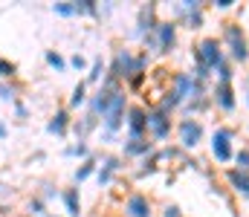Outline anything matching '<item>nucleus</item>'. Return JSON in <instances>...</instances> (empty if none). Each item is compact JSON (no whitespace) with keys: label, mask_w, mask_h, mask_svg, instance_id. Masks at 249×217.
<instances>
[{"label":"nucleus","mask_w":249,"mask_h":217,"mask_svg":"<svg viewBox=\"0 0 249 217\" xmlns=\"http://www.w3.org/2000/svg\"><path fill=\"white\" fill-rule=\"evenodd\" d=\"M148 58L145 55H130L127 50H119L116 58H113V67H110V78H130V81H139L142 72H145Z\"/></svg>","instance_id":"obj_1"},{"label":"nucleus","mask_w":249,"mask_h":217,"mask_svg":"<svg viewBox=\"0 0 249 217\" xmlns=\"http://www.w3.org/2000/svg\"><path fill=\"white\" fill-rule=\"evenodd\" d=\"M194 58H197V70H220L226 64L223 58V47L217 44V38H203L197 47H194Z\"/></svg>","instance_id":"obj_2"},{"label":"nucleus","mask_w":249,"mask_h":217,"mask_svg":"<svg viewBox=\"0 0 249 217\" xmlns=\"http://www.w3.org/2000/svg\"><path fill=\"white\" fill-rule=\"evenodd\" d=\"M124 125V90H113L105 113H102V128H105V139H110L119 128Z\"/></svg>","instance_id":"obj_3"},{"label":"nucleus","mask_w":249,"mask_h":217,"mask_svg":"<svg viewBox=\"0 0 249 217\" xmlns=\"http://www.w3.org/2000/svg\"><path fill=\"white\" fill-rule=\"evenodd\" d=\"M154 44V50L157 52H171L174 50V44H177V23L174 20H162V23H157V29L145 38V44Z\"/></svg>","instance_id":"obj_4"},{"label":"nucleus","mask_w":249,"mask_h":217,"mask_svg":"<svg viewBox=\"0 0 249 217\" xmlns=\"http://www.w3.org/2000/svg\"><path fill=\"white\" fill-rule=\"evenodd\" d=\"M235 134L229 131V128H217L214 134H212V153H214V159L217 162H229L232 156H235Z\"/></svg>","instance_id":"obj_5"},{"label":"nucleus","mask_w":249,"mask_h":217,"mask_svg":"<svg viewBox=\"0 0 249 217\" xmlns=\"http://www.w3.org/2000/svg\"><path fill=\"white\" fill-rule=\"evenodd\" d=\"M226 44L232 50V58L235 61H247L249 58V44H247V35L241 32L238 23H226Z\"/></svg>","instance_id":"obj_6"},{"label":"nucleus","mask_w":249,"mask_h":217,"mask_svg":"<svg viewBox=\"0 0 249 217\" xmlns=\"http://www.w3.org/2000/svg\"><path fill=\"white\" fill-rule=\"evenodd\" d=\"M124 122H127V136L130 139H145V134H148V113H145V107H130Z\"/></svg>","instance_id":"obj_7"},{"label":"nucleus","mask_w":249,"mask_h":217,"mask_svg":"<svg viewBox=\"0 0 249 217\" xmlns=\"http://www.w3.org/2000/svg\"><path fill=\"white\" fill-rule=\"evenodd\" d=\"M203 139V125L197 119H183L180 122V145L183 148H197Z\"/></svg>","instance_id":"obj_8"},{"label":"nucleus","mask_w":249,"mask_h":217,"mask_svg":"<svg viewBox=\"0 0 249 217\" xmlns=\"http://www.w3.org/2000/svg\"><path fill=\"white\" fill-rule=\"evenodd\" d=\"M148 131H151L154 139H168V134H171V116L162 113V110L148 113Z\"/></svg>","instance_id":"obj_9"},{"label":"nucleus","mask_w":249,"mask_h":217,"mask_svg":"<svg viewBox=\"0 0 249 217\" xmlns=\"http://www.w3.org/2000/svg\"><path fill=\"white\" fill-rule=\"evenodd\" d=\"M53 12L61 17H78V15H96V3H53Z\"/></svg>","instance_id":"obj_10"},{"label":"nucleus","mask_w":249,"mask_h":217,"mask_svg":"<svg viewBox=\"0 0 249 217\" xmlns=\"http://www.w3.org/2000/svg\"><path fill=\"white\" fill-rule=\"evenodd\" d=\"M214 104L220 110H235V90H232V81H217L214 87Z\"/></svg>","instance_id":"obj_11"},{"label":"nucleus","mask_w":249,"mask_h":217,"mask_svg":"<svg viewBox=\"0 0 249 217\" xmlns=\"http://www.w3.org/2000/svg\"><path fill=\"white\" fill-rule=\"evenodd\" d=\"M174 15L188 17L191 29H197V26L203 23V9H200V3H194V0H183V3H177V6H174Z\"/></svg>","instance_id":"obj_12"},{"label":"nucleus","mask_w":249,"mask_h":217,"mask_svg":"<svg viewBox=\"0 0 249 217\" xmlns=\"http://www.w3.org/2000/svg\"><path fill=\"white\" fill-rule=\"evenodd\" d=\"M124 215L127 217H151V203H148V197H145V194H133V197H127V203H124Z\"/></svg>","instance_id":"obj_13"},{"label":"nucleus","mask_w":249,"mask_h":217,"mask_svg":"<svg viewBox=\"0 0 249 217\" xmlns=\"http://www.w3.org/2000/svg\"><path fill=\"white\" fill-rule=\"evenodd\" d=\"M157 29V20H154V6H145L139 12V23H136V38H148L151 32Z\"/></svg>","instance_id":"obj_14"},{"label":"nucleus","mask_w":249,"mask_h":217,"mask_svg":"<svg viewBox=\"0 0 249 217\" xmlns=\"http://www.w3.org/2000/svg\"><path fill=\"white\" fill-rule=\"evenodd\" d=\"M229 183H232V188L238 191V194H244L249 197V171H229Z\"/></svg>","instance_id":"obj_15"},{"label":"nucleus","mask_w":249,"mask_h":217,"mask_svg":"<svg viewBox=\"0 0 249 217\" xmlns=\"http://www.w3.org/2000/svg\"><path fill=\"white\" fill-rule=\"evenodd\" d=\"M67 128H70V116H67V110H58V113L50 119V125H47V131L55 134V136H64Z\"/></svg>","instance_id":"obj_16"},{"label":"nucleus","mask_w":249,"mask_h":217,"mask_svg":"<svg viewBox=\"0 0 249 217\" xmlns=\"http://www.w3.org/2000/svg\"><path fill=\"white\" fill-rule=\"evenodd\" d=\"M64 206H67V215H70V217H78V215H81L78 188H67V191H64Z\"/></svg>","instance_id":"obj_17"},{"label":"nucleus","mask_w":249,"mask_h":217,"mask_svg":"<svg viewBox=\"0 0 249 217\" xmlns=\"http://www.w3.org/2000/svg\"><path fill=\"white\" fill-rule=\"evenodd\" d=\"M119 171V159H105V165L99 168V183L102 185H107L110 180H113V174Z\"/></svg>","instance_id":"obj_18"},{"label":"nucleus","mask_w":249,"mask_h":217,"mask_svg":"<svg viewBox=\"0 0 249 217\" xmlns=\"http://www.w3.org/2000/svg\"><path fill=\"white\" fill-rule=\"evenodd\" d=\"M148 150H151V142H145V139H127V145H124V156H142Z\"/></svg>","instance_id":"obj_19"},{"label":"nucleus","mask_w":249,"mask_h":217,"mask_svg":"<svg viewBox=\"0 0 249 217\" xmlns=\"http://www.w3.org/2000/svg\"><path fill=\"white\" fill-rule=\"evenodd\" d=\"M87 101V84H78L75 90H72V99H70V107H78V104H84Z\"/></svg>","instance_id":"obj_20"},{"label":"nucleus","mask_w":249,"mask_h":217,"mask_svg":"<svg viewBox=\"0 0 249 217\" xmlns=\"http://www.w3.org/2000/svg\"><path fill=\"white\" fill-rule=\"evenodd\" d=\"M93 171H96V162H93V159H87V162H84V165L75 171V183H84V180H87Z\"/></svg>","instance_id":"obj_21"},{"label":"nucleus","mask_w":249,"mask_h":217,"mask_svg":"<svg viewBox=\"0 0 249 217\" xmlns=\"http://www.w3.org/2000/svg\"><path fill=\"white\" fill-rule=\"evenodd\" d=\"M102 72H105V61H102V58H96V61H93V67H90L87 81H90V84H96V81L102 78Z\"/></svg>","instance_id":"obj_22"},{"label":"nucleus","mask_w":249,"mask_h":217,"mask_svg":"<svg viewBox=\"0 0 249 217\" xmlns=\"http://www.w3.org/2000/svg\"><path fill=\"white\" fill-rule=\"evenodd\" d=\"M47 64H50V67H55V70H64V67H67V61H64L58 52H47Z\"/></svg>","instance_id":"obj_23"},{"label":"nucleus","mask_w":249,"mask_h":217,"mask_svg":"<svg viewBox=\"0 0 249 217\" xmlns=\"http://www.w3.org/2000/svg\"><path fill=\"white\" fill-rule=\"evenodd\" d=\"M64 153H67V156H87V153H90V148L81 142V145H72V148H67Z\"/></svg>","instance_id":"obj_24"},{"label":"nucleus","mask_w":249,"mask_h":217,"mask_svg":"<svg viewBox=\"0 0 249 217\" xmlns=\"http://www.w3.org/2000/svg\"><path fill=\"white\" fill-rule=\"evenodd\" d=\"M235 162H238V171H249V150H238Z\"/></svg>","instance_id":"obj_25"},{"label":"nucleus","mask_w":249,"mask_h":217,"mask_svg":"<svg viewBox=\"0 0 249 217\" xmlns=\"http://www.w3.org/2000/svg\"><path fill=\"white\" fill-rule=\"evenodd\" d=\"M12 72H15V64L6 61V58H0V78H3V75H12Z\"/></svg>","instance_id":"obj_26"},{"label":"nucleus","mask_w":249,"mask_h":217,"mask_svg":"<svg viewBox=\"0 0 249 217\" xmlns=\"http://www.w3.org/2000/svg\"><path fill=\"white\" fill-rule=\"evenodd\" d=\"M70 67H75V70H84V67H87V61H84L81 55H72V58H70Z\"/></svg>","instance_id":"obj_27"},{"label":"nucleus","mask_w":249,"mask_h":217,"mask_svg":"<svg viewBox=\"0 0 249 217\" xmlns=\"http://www.w3.org/2000/svg\"><path fill=\"white\" fill-rule=\"evenodd\" d=\"M162 217H183V212H180L177 206H168V209H165V215H162Z\"/></svg>","instance_id":"obj_28"},{"label":"nucleus","mask_w":249,"mask_h":217,"mask_svg":"<svg viewBox=\"0 0 249 217\" xmlns=\"http://www.w3.org/2000/svg\"><path fill=\"white\" fill-rule=\"evenodd\" d=\"M0 99H3V101H12V90H9V87H0Z\"/></svg>","instance_id":"obj_29"},{"label":"nucleus","mask_w":249,"mask_h":217,"mask_svg":"<svg viewBox=\"0 0 249 217\" xmlns=\"http://www.w3.org/2000/svg\"><path fill=\"white\" fill-rule=\"evenodd\" d=\"M214 6H217V9H229V6H232V0H217Z\"/></svg>","instance_id":"obj_30"},{"label":"nucleus","mask_w":249,"mask_h":217,"mask_svg":"<svg viewBox=\"0 0 249 217\" xmlns=\"http://www.w3.org/2000/svg\"><path fill=\"white\" fill-rule=\"evenodd\" d=\"M6 134H9V131H6V125H3V122H0V139H3V136H6Z\"/></svg>","instance_id":"obj_31"}]
</instances>
